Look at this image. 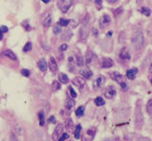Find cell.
Instances as JSON below:
<instances>
[{
	"mask_svg": "<svg viewBox=\"0 0 152 141\" xmlns=\"http://www.w3.org/2000/svg\"><path fill=\"white\" fill-rule=\"evenodd\" d=\"M131 42L136 49H141L142 48V46L145 44V38L144 34H142V32L140 30H137L134 31V33L132 34L131 37Z\"/></svg>",
	"mask_w": 152,
	"mask_h": 141,
	"instance_id": "6da1fadb",
	"label": "cell"
},
{
	"mask_svg": "<svg viewBox=\"0 0 152 141\" xmlns=\"http://www.w3.org/2000/svg\"><path fill=\"white\" fill-rule=\"evenodd\" d=\"M88 21H89V16L87 14L86 18L83 20V25L81 27L80 31H79V35H80V39L84 41L87 39V37L88 36Z\"/></svg>",
	"mask_w": 152,
	"mask_h": 141,
	"instance_id": "7a4b0ae2",
	"label": "cell"
},
{
	"mask_svg": "<svg viewBox=\"0 0 152 141\" xmlns=\"http://www.w3.org/2000/svg\"><path fill=\"white\" fill-rule=\"evenodd\" d=\"M74 0H57V7L62 12H66L72 6Z\"/></svg>",
	"mask_w": 152,
	"mask_h": 141,
	"instance_id": "3957f363",
	"label": "cell"
},
{
	"mask_svg": "<svg viewBox=\"0 0 152 141\" xmlns=\"http://www.w3.org/2000/svg\"><path fill=\"white\" fill-rule=\"evenodd\" d=\"M95 134H96V128L95 127L88 128L82 135V141H92Z\"/></svg>",
	"mask_w": 152,
	"mask_h": 141,
	"instance_id": "277c9868",
	"label": "cell"
},
{
	"mask_svg": "<svg viewBox=\"0 0 152 141\" xmlns=\"http://www.w3.org/2000/svg\"><path fill=\"white\" fill-rule=\"evenodd\" d=\"M63 130H64V125L63 124H58L56 126V128L54 129L53 133H52V140H58L61 134H63Z\"/></svg>",
	"mask_w": 152,
	"mask_h": 141,
	"instance_id": "5b68a950",
	"label": "cell"
},
{
	"mask_svg": "<svg viewBox=\"0 0 152 141\" xmlns=\"http://www.w3.org/2000/svg\"><path fill=\"white\" fill-rule=\"evenodd\" d=\"M104 95L107 98H109V100H111L114 97L116 96V89L114 88L113 86H108L104 89Z\"/></svg>",
	"mask_w": 152,
	"mask_h": 141,
	"instance_id": "8992f818",
	"label": "cell"
},
{
	"mask_svg": "<svg viewBox=\"0 0 152 141\" xmlns=\"http://www.w3.org/2000/svg\"><path fill=\"white\" fill-rule=\"evenodd\" d=\"M110 23V17L107 14H104L99 20V26L101 29H106V27L109 25Z\"/></svg>",
	"mask_w": 152,
	"mask_h": 141,
	"instance_id": "52a82bcc",
	"label": "cell"
},
{
	"mask_svg": "<svg viewBox=\"0 0 152 141\" xmlns=\"http://www.w3.org/2000/svg\"><path fill=\"white\" fill-rule=\"evenodd\" d=\"M72 83H73V85H75L76 87H78L79 89H82L86 85V81L82 77H77V78H75V79L72 80Z\"/></svg>",
	"mask_w": 152,
	"mask_h": 141,
	"instance_id": "ba28073f",
	"label": "cell"
},
{
	"mask_svg": "<svg viewBox=\"0 0 152 141\" xmlns=\"http://www.w3.org/2000/svg\"><path fill=\"white\" fill-rule=\"evenodd\" d=\"M119 58L123 61H128L130 60V54H129V51L126 48H123L120 50V54H119Z\"/></svg>",
	"mask_w": 152,
	"mask_h": 141,
	"instance_id": "9c48e42d",
	"label": "cell"
},
{
	"mask_svg": "<svg viewBox=\"0 0 152 141\" xmlns=\"http://www.w3.org/2000/svg\"><path fill=\"white\" fill-rule=\"evenodd\" d=\"M49 67L50 69V71L52 73H56L57 69H58V64H57L56 61L53 57L50 58V62H49Z\"/></svg>",
	"mask_w": 152,
	"mask_h": 141,
	"instance_id": "30bf717a",
	"label": "cell"
},
{
	"mask_svg": "<svg viewBox=\"0 0 152 141\" xmlns=\"http://www.w3.org/2000/svg\"><path fill=\"white\" fill-rule=\"evenodd\" d=\"M80 74H81V76H82L83 78L88 80V79H90V78L92 77L93 73H92V71L89 68H84L82 70H80Z\"/></svg>",
	"mask_w": 152,
	"mask_h": 141,
	"instance_id": "8fae6325",
	"label": "cell"
},
{
	"mask_svg": "<svg viewBox=\"0 0 152 141\" xmlns=\"http://www.w3.org/2000/svg\"><path fill=\"white\" fill-rule=\"evenodd\" d=\"M104 81H106V79H104V76H99L96 80H95V82H94V84H93L94 89H98L100 87H102V85L104 84Z\"/></svg>",
	"mask_w": 152,
	"mask_h": 141,
	"instance_id": "7c38bea8",
	"label": "cell"
},
{
	"mask_svg": "<svg viewBox=\"0 0 152 141\" xmlns=\"http://www.w3.org/2000/svg\"><path fill=\"white\" fill-rule=\"evenodd\" d=\"M110 76H111V78L114 80V81H115L116 82H118L119 84L124 82V77H123V75H121L120 73H118V72H112L110 74Z\"/></svg>",
	"mask_w": 152,
	"mask_h": 141,
	"instance_id": "4fadbf2b",
	"label": "cell"
},
{
	"mask_svg": "<svg viewBox=\"0 0 152 141\" xmlns=\"http://www.w3.org/2000/svg\"><path fill=\"white\" fill-rule=\"evenodd\" d=\"M137 73H138V68L133 67V68H131V69L127 70V71H126V77H127V79H129V80H134Z\"/></svg>",
	"mask_w": 152,
	"mask_h": 141,
	"instance_id": "5bb4252c",
	"label": "cell"
},
{
	"mask_svg": "<svg viewBox=\"0 0 152 141\" xmlns=\"http://www.w3.org/2000/svg\"><path fill=\"white\" fill-rule=\"evenodd\" d=\"M113 65V61L110 58H104L102 61V67L104 68H109Z\"/></svg>",
	"mask_w": 152,
	"mask_h": 141,
	"instance_id": "9a60e30c",
	"label": "cell"
},
{
	"mask_svg": "<svg viewBox=\"0 0 152 141\" xmlns=\"http://www.w3.org/2000/svg\"><path fill=\"white\" fill-rule=\"evenodd\" d=\"M3 55H5L6 57H8L9 59H11V60H12V61H16V60H17L16 56H15V54L13 53V51H12V50H10V49L4 50V51H3Z\"/></svg>",
	"mask_w": 152,
	"mask_h": 141,
	"instance_id": "2e32d148",
	"label": "cell"
},
{
	"mask_svg": "<svg viewBox=\"0 0 152 141\" xmlns=\"http://www.w3.org/2000/svg\"><path fill=\"white\" fill-rule=\"evenodd\" d=\"M51 21H52L51 14H47L44 17V19H43V25H44L46 27H49L51 25Z\"/></svg>",
	"mask_w": 152,
	"mask_h": 141,
	"instance_id": "e0dca14e",
	"label": "cell"
},
{
	"mask_svg": "<svg viewBox=\"0 0 152 141\" xmlns=\"http://www.w3.org/2000/svg\"><path fill=\"white\" fill-rule=\"evenodd\" d=\"M37 65H38V67H39V69L41 70V71H43V72H45L46 70H47V68H48L47 62L44 59H41L39 62H38Z\"/></svg>",
	"mask_w": 152,
	"mask_h": 141,
	"instance_id": "ac0fdd59",
	"label": "cell"
},
{
	"mask_svg": "<svg viewBox=\"0 0 152 141\" xmlns=\"http://www.w3.org/2000/svg\"><path fill=\"white\" fill-rule=\"evenodd\" d=\"M65 105H66V109L70 110L71 108H72V107L75 105V101H74V100H72V98H66Z\"/></svg>",
	"mask_w": 152,
	"mask_h": 141,
	"instance_id": "d6986e66",
	"label": "cell"
},
{
	"mask_svg": "<svg viewBox=\"0 0 152 141\" xmlns=\"http://www.w3.org/2000/svg\"><path fill=\"white\" fill-rule=\"evenodd\" d=\"M58 78H59V82L61 83H68L69 82V77L66 76L65 73H59L58 75Z\"/></svg>",
	"mask_w": 152,
	"mask_h": 141,
	"instance_id": "ffe728a7",
	"label": "cell"
},
{
	"mask_svg": "<svg viewBox=\"0 0 152 141\" xmlns=\"http://www.w3.org/2000/svg\"><path fill=\"white\" fill-rule=\"evenodd\" d=\"M84 57L82 55H80V54H77L76 55V59H75V62H76V64L78 65V67H83L85 62H84Z\"/></svg>",
	"mask_w": 152,
	"mask_h": 141,
	"instance_id": "44dd1931",
	"label": "cell"
},
{
	"mask_svg": "<svg viewBox=\"0 0 152 141\" xmlns=\"http://www.w3.org/2000/svg\"><path fill=\"white\" fill-rule=\"evenodd\" d=\"M92 58H93V53H92V51L88 50L87 56H86V63H87V64H91V62H92Z\"/></svg>",
	"mask_w": 152,
	"mask_h": 141,
	"instance_id": "7402d4cb",
	"label": "cell"
},
{
	"mask_svg": "<svg viewBox=\"0 0 152 141\" xmlns=\"http://www.w3.org/2000/svg\"><path fill=\"white\" fill-rule=\"evenodd\" d=\"M81 130H82V126H81L80 124H78L77 126H76V128L74 130V137L76 139H79L80 138V134H81Z\"/></svg>",
	"mask_w": 152,
	"mask_h": 141,
	"instance_id": "603a6c76",
	"label": "cell"
},
{
	"mask_svg": "<svg viewBox=\"0 0 152 141\" xmlns=\"http://www.w3.org/2000/svg\"><path fill=\"white\" fill-rule=\"evenodd\" d=\"M66 128L68 131H73V121L71 119H69L66 121Z\"/></svg>",
	"mask_w": 152,
	"mask_h": 141,
	"instance_id": "cb8c5ba5",
	"label": "cell"
},
{
	"mask_svg": "<svg viewBox=\"0 0 152 141\" xmlns=\"http://www.w3.org/2000/svg\"><path fill=\"white\" fill-rule=\"evenodd\" d=\"M75 114H76V116H77L78 117L83 116L84 114H85V106H80L79 108H77L76 111H75Z\"/></svg>",
	"mask_w": 152,
	"mask_h": 141,
	"instance_id": "d4e9b609",
	"label": "cell"
},
{
	"mask_svg": "<svg viewBox=\"0 0 152 141\" xmlns=\"http://www.w3.org/2000/svg\"><path fill=\"white\" fill-rule=\"evenodd\" d=\"M74 63H75V60L73 59V57H69L68 64H69V68L70 71H73L74 70Z\"/></svg>",
	"mask_w": 152,
	"mask_h": 141,
	"instance_id": "484cf974",
	"label": "cell"
},
{
	"mask_svg": "<svg viewBox=\"0 0 152 141\" xmlns=\"http://www.w3.org/2000/svg\"><path fill=\"white\" fill-rule=\"evenodd\" d=\"M38 119H39V125L40 126H44L45 124V116L43 112L38 113Z\"/></svg>",
	"mask_w": 152,
	"mask_h": 141,
	"instance_id": "4316f807",
	"label": "cell"
},
{
	"mask_svg": "<svg viewBox=\"0 0 152 141\" xmlns=\"http://www.w3.org/2000/svg\"><path fill=\"white\" fill-rule=\"evenodd\" d=\"M71 36H72L71 31L69 30H66L63 33V35H62V39H63V40H69Z\"/></svg>",
	"mask_w": 152,
	"mask_h": 141,
	"instance_id": "83f0119b",
	"label": "cell"
},
{
	"mask_svg": "<svg viewBox=\"0 0 152 141\" xmlns=\"http://www.w3.org/2000/svg\"><path fill=\"white\" fill-rule=\"evenodd\" d=\"M95 104H96L97 106H103L104 104V98H101V97H97L96 98H95Z\"/></svg>",
	"mask_w": 152,
	"mask_h": 141,
	"instance_id": "f1b7e54d",
	"label": "cell"
},
{
	"mask_svg": "<svg viewBox=\"0 0 152 141\" xmlns=\"http://www.w3.org/2000/svg\"><path fill=\"white\" fill-rule=\"evenodd\" d=\"M141 12L142 13V14H145V16H149L151 14V11H150V9L149 8H147V7H142L141 9Z\"/></svg>",
	"mask_w": 152,
	"mask_h": 141,
	"instance_id": "f546056e",
	"label": "cell"
},
{
	"mask_svg": "<svg viewBox=\"0 0 152 141\" xmlns=\"http://www.w3.org/2000/svg\"><path fill=\"white\" fill-rule=\"evenodd\" d=\"M69 23H70V20H69V19H64V18H61V19L59 20V22H58V24L60 26L66 27V26H69Z\"/></svg>",
	"mask_w": 152,
	"mask_h": 141,
	"instance_id": "4dcf8cb0",
	"label": "cell"
},
{
	"mask_svg": "<svg viewBox=\"0 0 152 141\" xmlns=\"http://www.w3.org/2000/svg\"><path fill=\"white\" fill-rule=\"evenodd\" d=\"M146 112L148 113L150 116H152V100H149L146 104Z\"/></svg>",
	"mask_w": 152,
	"mask_h": 141,
	"instance_id": "1f68e13d",
	"label": "cell"
},
{
	"mask_svg": "<svg viewBox=\"0 0 152 141\" xmlns=\"http://www.w3.org/2000/svg\"><path fill=\"white\" fill-rule=\"evenodd\" d=\"M52 88H53V90H59V89L61 88V83H60V82H58V81H54L53 82H52Z\"/></svg>",
	"mask_w": 152,
	"mask_h": 141,
	"instance_id": "d6a6232c",
	"label": "cell"
},
{
	"mask_svg": "<svg viewBox=\"0 0 152 141\" xmlns=\"http://www.w3.org/2000/svg\"><path fill=\"white\" fill-rule=\"evenodd\" d=\"M31 49V42H28V43L25 45V46H24L23 51L24 52H28V51H30Z\"/></svg>",
	"mask_w": 152,
	"mask_h": 141,
	"instance_id": "836d02e7",
	"label": "cell"
},
{
	"mask_svg": "<svg viewBox=\"0 0 152 141\" xmlns=\"http://www.w3.org/2000/svg\"><path fill=\"white\" fill-rule=\"evenodd\" d=\"M69 94H70V97L72 98L77 97V94H76V92L73 90L72 86H69Z\"/></svg>",
	"mask_w": 152,
	"mask_h": 141,
	"instance_id": "e575fe53",
	"label": "cell"
},
{
	"mask_svg": "<svg viewBox=\"0 0 152 141\" xmlns=\"http://www.w3.org/2000/svg\"><path fill=\"white\" fill-rule=\"evenodd\" d=\"M69 138V134H62L61 136L59 137L58 141H65L66 139H68Z\"/></svg>",
	"mask_w": 152,
	"mask_h": 141,
	"instance_id": "d590c367",
	"label": "cell"
},
{
	"mask_svg": "<svg viewBox=\"0 0 152 141\" xmlns=\"http://www.w3.org/2000/svg\"><path fill=\"white\" fill-rule=\"evenodd\" d=\"M21 74L23 75L24 77H28L30 76V71L28 69H22L21 70Z\"/></svg>",
	"mask_w": 152,
	"mask_h": 141,
	"instance_id": "8d00e7d4",
	"label": "cell"
},
{
	"mask_svg": "<svg viewBox=\"0 0 152 141\" xmlns=\"http://www.w3.org/2000/svg\"><path fill=\"white\" fill-rule=\"evenodd\" d=\"M95 5L97 6L98 10H101L102 9V0H95Z\"/></svg>",
	"mask_w": 152,
	"mask_h": 141,
	"instance_id": "74e56055",
	"label": "cell"
},
{
	"mask_svg": "<svg viewBox=\"0 0 152 141\" xmlns=\"http://www.w3.org/2000/svg\"><path fill=\"white\" fill-rule=\"evenodd\" d=\"M9 30V29L7 27H5V26H2L1 27H0V31L2 32V33H4V32H7Z\"/></svg>",
	"mask_w": 152,
	"mask_h": 141,
	"instance_id": "f35d334b",
	"label": "cell"
},
{
	"mask_svg": "<svg viewBox=\"0 0 152 141\" xmlns=\"http://www.w3.org/2000/svg\"><path fill=\"white\" fill-rule=\"evenodd\" d=\"M54 33L55 34H57V33H59V32L61 31V29H60V27H58V26H55L54 27Z\"/></svg>",
	"mask_w": 152,
	"mask_h": 141,
	"instance_id": "ab89813d",
	"label": "cell"
},
{
	"mask_svg": "<svg viewBox=\"0 0 152 141\" xmlns=\"http://www.w3.org/2000/svg\"><path fill=\"white\" fill-rule=\"evenodd\" d=\"M49 122H50V123H55V122H56L55 117L53 116H51L50 119H49Z\"/></svg>",
	"mask_w": 152,
	"mask_h": 141,
	"instance_id": "60d3db41",
	"label": "cell"
},
{
	"mask_svg": "<svg viewBox=\"0 0 152 141\" xmlns=\"http://www.w3.org/2000/svg\"><path fill=\"white\" fill-rule=\"evenodd\" d=\"M60 49H61L62 51H65V50H66V49H68V46H66V44H64V45H62V46H60Z\"/></svg>",
	"mask_w": 152,
	"mask_h": 141,
	"instance_id": "b9f144b4",
	"label": "cell"
},
{
	"mask_svg": "<svg viewBox=\"0 0 152 141\" xmlns=\"http://www.w3.org/2000/svg\"><path fill=\"white\" fill-rule=\"evenodd\" d=\"M120 85H121V87L124 89V90H126V89L127 88V85H126V83L125 82H121L120 83Z\"/></svg>",
	"mask_w": 152,
	"mask_h": 141,
	"instance_id": "7bdbcfd3",
	"label": "cell"
},
{
	"mask_svg": "<svg viewBox=\"0 0 152 141\" xmlns=\"http://www.w3.org/2000/svg\"><path fill=\"white\" fill-rule=\"evenodd\" d=\"M11 141H18V140H17V138H16V136L14 135L13 134H11Z\"/></svg>",
	"mask_w": 152,
	"mask_h": 141,
	"instance_id": "ee69618b",
	"label": "cell"
},
{
	"mask_svg": "<svg viewBox=\"0 0 152 141\" xmlns=\"http://www.w3.org/2000/svg\"><path fill=\"white\" fill-rule=\"evenodd\" d=\"M139 141H151L149 138H147V137H142V138H141Z\"/></svg>",
	"mask_w": 152,
	"mask_h": 141,
	"instance_id": "f6af8a7d",
	"label": "cell"
},
{
	"mask_svg": "<svg viewBox=\"0 0 152 141\" xmlns=\"http://www.w3.org/2000/svg\"><path fill=\"white\" fill-rule=\"evenodd\" d=\"M107 1L108 3H110V4H114V3H116L117 2V0H107Z\"/></svg>",
	"mask_w": 152,
	"mask_h": 141,
	"instance_id": "bcb514c9",
	"label": "cell"
},
{
	"mask_svg": "<svg viewBox=\"0 0 152 141\" xmlns=\"http://www.w3.org/2000/svg\"><path fill=\"white\" fill-rule=\"evenodd\" d=\"M149 73H150V74H152V63H151L150 67H149Z\"/></svg>",
	"mask_w": 152,
	"mask_h": 141,
	"instance_id": "7dc6e473",
	"label": "cell"
},
{
	"mask_svg": "<svg viewBox=\"0 0 152 141\" xmlns=\"http://www.w3.org/2000/svg\"><path fill=\"white\" fill-rule=\"evenodd\" d=\"M2 38H3V33L0 31V40H2Z\"/></svg>",
	"mask_w": 152,
	"mask_h": 141,
	"instance_id": "c3c4849f",
	"label": "cell"
},
{
	"mask_svg": "<svg viewBox=\"0 0 152 141\" xmlns=\"http://www.w3.org/2000/svg\"><path fill=\"white\" fill-rule=\"evenodd\" d=\"M42 1L44 2V3H49V2H50V0H42Z\"/></svg>",
	"mask_w": 152,
	"mask_h": 141,
	"instance_id": "681fc988",
	"label": "cell"
},
{
	"mask_svg": "<svg viewBox=\"0 0 152 141\" xmlns=\"http://www.w3.org/2000/svg\"><path fill=\"white\" fill-rule=\"evenodd\" d=\"M150 83H151V85H152V77L150 78Z\"/></svg>",
	"mask_w": 152,
	"mask_h": 141,
	"instance_id": "f907efd6",
	"label": "cell"
},
{
	"mask_svg": "<svg viewBox=\"0 0 152 141\" xmlns=\"http://www.w3.org/2000/svg\"><path fill=\"white\" fill-rule=\"evenodd\" d=\"M104 141H112L111 139H106V140H104Z\"/></svg>",
	"mask_w": 152,
	"mask_h": 141,
	"instance_id": "816d5d0a",
	"label": "cell"
}]
</instances>
